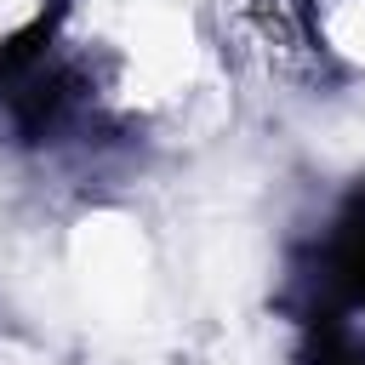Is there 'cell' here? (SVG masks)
Masks as SVG:
<instances>
[{"label":"cell","mask_w":365,"mask_h":365,"mask_svg":"<svg viewBox=\"0 0 365 365\" xmlns=\"http://www.w3.org/2000/svg\"><path fill=\"white\" fill-rule=\"evenodd\" d=\"M245 29H251L257 51L274 68H308L314 63V29H308V6L302 0H251L245 6Z\"/></svg>","instance_id":"cell-1"},{"label":"cell","mask_w":365,"mask_h":365,"mask_svg":"<svg viewBox=\"0 0 365 365\" xmlns=\"http://www.w3.org/2000/svg\"><path fill=\"white\" fill-rule=\"evenodd\" d=\"M348 302H365V211H354L331 245V274H325Z\"/></svg>","instance_id":"cell-2"}]
</instances>
